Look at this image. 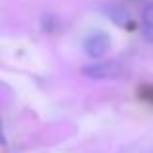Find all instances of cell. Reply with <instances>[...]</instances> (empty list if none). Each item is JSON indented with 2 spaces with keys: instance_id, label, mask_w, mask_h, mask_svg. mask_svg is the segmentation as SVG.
<instances>
[{
  "instance_id": "2",
  "label": "cell",
  "mask_w": 153,
  "mask_h": 153,
  "mask_svg": "<svg viewBox=\"0 0 153 153\" xmlns=\"http://www.w3.org/2000/svg\"><path fill=\"white\" fill-rule=\"evenodd\" d=\"M82 47H83V52L89 58H93V60L103 58L108 52V49H111V37L105 31H93V33H89L83 39Z\"/></svg>"
},
{
  "instance_id": "1",
  "label": "cell",
  "mask_w": 153,
  "mask_h": 153,
  "mask_svg": "<svg viewBox=\"0 0 153 153\" xmlns=\"http://www.w3.org/2000/svg\"><path fill=\"white\" fill-rule=\"evenodd\" d=\"M83 76H87L89 79H122L128 74V68L124 66V62L118 60H99V62H91L82 70Z\"/></svg>"
},
{
  "instance_id": "3",
  "label": "cell",
  "mask_w": 153,
  "mask_h": 153,
  "mask_svg": "<svg viewBox=\"0 0 153 153\" xmlns=\"http://www.w3.org/2000/svg\"><path fill=\"white\" fill-rule=\"evenodd\" d=\"M140 25H142V37L153 45V2L143 4L140 14Z\"/></svg>"
},
{
  "instance_id": "4",
  "label": "cell",
  "mask_w": 153,
  "mask_h": 153,
  "mask_svg": "<svg viewBox=\"0 0 153 153\" xmlns=\"http://www.w3.org/2000/svg\"><path fill=\"white\" fill-rule=\"evenodd\" d=\"M101 10L108 16V19H111V22H114L116 25H120V27H124V25L128 23V19H130V16H128V10H126L124 6H120V4H116V2L105 4Z\"/></svg>"
}]
</instances>
